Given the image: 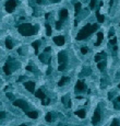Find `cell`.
<instances>
[{
	"label": "cell",
	"mask_w": 120,
	"mask_h": 126,
	"mask_svg": "<svg viewBox=\"0 0 120 126\" xmlns=\"http://www.w3.org/2000/svg\"><path fill=\"white\" fill-rule=\"evenodd\" d=\"M46 121L47 122H52V115H51V112H48L46 115Z\"/></svg>",
	"instance_id": "cb8c5ba5"
},
{
	"label": "cell",
	"mask_w": 120,
	"mask_h": 126,
	"mask_svg": "<svg viewBox=\"0 0 120 126\" xmlns=\"http://www.w3.org/2000/svg\"><path fill=\"white\" fill-rule=\"evenodd\" d=\"M16 6H18V1H16V0H8L5 2V10H7V12L11 13L14 11Z\"/></svg>",
	"instance_id": "277c9868"
},
{
	"label": "cell",
	"mask_w": 120,
	"mask_h": 126,
	"mask_svg": "<svg viewBox=\"0 0 120 126\" xmlns=\"http://www.w3.org/2000/svg\"><path fill=\"white\" fill-rule=\"evenodd\" d=\"M103 39H104V34H103L102 32H98V33H97V41H96V43H95V45H96V46L100 45Z\"/></svg>",
	"instance_id": "7c38bea8"
},
{
	"label": "cell",
	"mask_w": 120,
	"mask_h": 126,
	"mask_svg": "<svg viewBox=\"0 0 120 126\" xmlns=\"http://www.w3.org/2000/svg\"><path fill=\"white\" fill-rule=\"evenodd\" d=\"M75 90L77 91H83L85 90V85L82 80H78L77 83H75Z\"/></svg>",
	"instance_id": "9c48e42d"
},
{
	"label": "cell",
	"mask_w": 120,
	"mask_h": 126,
	"mask_svg": "<svg viewBox=\"0 0 120 126\" xmlns=\"http://www.w3.org/2000/svg\"><path fill=\"white\" fill-rule=\"evenodd\" d=\"M99 121H100V110H99V106H97L96 110H95V112H94V115H93L92 123L93 124H97Z\"/></svg>",
	"instance_id": "8992f818"
},
{
	"label": "cell",
	"mask_w": 120,
	"mask_h": 126,
	"mask_svg": "<svg viewBox=\"0 0 120 126\" xmlns=\"http://www.w3.org/2000/svg\"><path fill=\"white\" fill-rule=\"evenodd\" d=\"M83 74H86V71H83ZM83 74H82V75H83ZM87 74H89H89H91V70H87Z\"/></svg>",
	"instance_id": "74e56055"
},
{
	"label": "cell",
	"mask_w": 120,
	"mask_h": 126,
	"mask_svg": "<svg viewBox=\"0 0 120 126\" xmlns=\"http://www.w3.org/2000/svg\"><path fill=\"white\" fill-rule=\"evenodd\" d=\"M50 51H51L50 47H46V49H45V53H49Z\"/></svg>",
	"instance_id": "d590c367"
},
{
	"label": "cell",
	"mask_w": 120,
	"mask_h": 126,
	"mask_svg": "<svg viewBox=\"0 0 120 126\" xmlns=\"http://www.w3.org/2000/svg\"><path fill=\"white\" fill-rule=\"evenodd\" d=\"M19 126H26L25 124H22V125H19Z\"/></svg>",
	"instance_id": "ee69618b"
},
{
	"label": "cell",
	"mask_w": 120,
	"mask_h": 126,
	"mask_svg": "<svg viewBox=\"0 0 120 126\" xmlns=\"http://www.w3.org/2000/svg\"><path fill=\"white\" fill-rule=\"evenodd\" d=\"M112 35H114V29H110V31H109V36L111 37Z\"/></svg>",
	"instance_id": "e575fe53"
},
{
	"label": "cell",
	"mask_w": 120,
	"mask_h": 126,
	"mask_svg": "<svg viewBox=\"0 0 120 126\" xmlns=\"http://www.w3.org/2000/svg\"><path fill=\"white\" fill-rule=\"evenodd\" d=\"M104 67H105V63L104 62H99L98 63V65H97V68L99 70H103L104 69Z\"/></svg>",
	"instance_id": "d4e9b609"
},
{
	"label": "cell",
	"mask_w": 120,
	"mask_h": 126,
	"mask_svg": "<svg viewBox=\"0 0 120 126\" xmlns=\"http://www.w3.org/2000/svg\"><path fill=\"white\" fill-rule=\"evenodd\" d=\"M58 62H59L58 70L59 71H63L67 68V65H68V56H67L66 52H60L58 54Z\"/></svg>",
	"instance_id": "3957f363"
},
{
	"label": "cell",
	"mask_w": 120,
	"mask_h": 126,
	"mask_svg": "<svg viewBox=\"0 0 120 126\" xmlns=\"http://www.w3.org/2000/svg\"><path fill=\"white\" fill-rule=\"evenodd\" d=\"M26 115H27L28 117H31V118H37L38 113H37L36 111H32V112H26Z\"/></svg>",
	"instance_id": "9a60e30c"
},
{
	"label": "cell",
	"mask_w": 120,
	"mask_h": 126,
	"mask_svg": "<svg viewBox=\"0 0 120 126\" xmlns=\"http://www.w3.org/2000/svg\"><path fill=\"white\" fill-rule=\"evenodd\" d=\"M61 24H62L61 21H58V22H56V29H57V30H60V29H61Z\"/></svg>",
	"instance_id": "83f0119b"
},
{
	"label": "cell",
	"mask_w": 120,
	"mask_h": 126,
	"mask_svg": "<svg viewBox=\"0 0 120 126\" xmlns=\"http://www.w3.org/2000/svg\"><path fill=\"white\" fill-rule=\"evenodd\" d=\"M23 79H24V77H21V78H20V79H19V80H18V81H22V80H23Z\"/></svg>",
	"instance_id": "b9f144b4"
},
{
	"label": "cell",
	"mask_w": 120,
	"mask_h": 126,
	"mask_svg": "<svg viewBox=\"0 0 120 126\" xmlns=\"http://www.w3.org/2000/svg\"><path fill=\"white\" fill-rule=\"evenodd\" d=\"M108 99H109V100L112 99V93H108Z\"/></svg>",
	"instance_id": "8d00e7d4"
},
{
	"label": "cell",
	"mask_w": 120,
	"mask_h": 126,
	"mask_svg": "<svg viewBox=\"0 0 120 126\" xmlns=\"http://www.w3.org/2000/svg\"><path fill=\"white\" fill-rule=\"evenodd\" d=\"M13 105L18 106V108H21L23 111L27 112L28 105H27V103H26L25 101H23V100H14V101H13Z\"/></svg>",
	"instance_id": "5b68a950"
},
{
	"label": "cell",
	"mask_w": 120,
	"mask_h": 126,
	"mask_svg": "<svg viewBox=\"0 0 120 126\" xmlns=\"http://www.w3.org/2000/svg\"><path fill=\"white\" fill-rule=\"evenodd\" d=\"M110 126H120V122L119 120H117V118H115V120H112V123Z\"/></svg>",
	"instance_id": "603a6c76"
},
{
	"label": "cell",
	"mask_w": 120,
	"mask_h": 126,
	"mask_svg": "<svg viewBox=\"0 0 120 126\" xmlns=\"http://www.w3.org/2000/svg\"><path fill=\"white\" fill-rule=\"evenodd\" d=\"M95 3H96V0H91V3H89V8L92 9H95Z\"/></svg>",
	"instance_id": "484cf974"
},
{
	"label": "cell",
	"mask_w": 120,
	"mask_h": 126,
	"mask_svg": "<svg viewBox=\"0 0 120 126\" xmlns=\"http://www.w3.org/2000/svg\"><path fill=\"white\" fill-rule=\"evenodd\" d=\"M87 52H89V48H87V47H82V48H81V53H82V54L85 55Z\"/></svg>",
	"instance_id": "f1b7e54d"
},
{
	"label": "cell",
	"mask_w": 120,
	"mask_h": 126,
	"mask_svg": "<svg viewBox=\"0 0 120 126\" xmlns=\"http://www.w3.org/2000/svg\"><path fill=\"white\" fill-rule=\"evenodd\" d=\"M105 57H106V54H105L104 52H102V53H99V54H97V55H95V58H94V60L96 63H99L102 59H104Z\"/></svg>",
	"instance_id": "8fae6325"
},
{
	"label": "cell",
	"mask_w": 120,
	"mask_h": 126,
	"mask_svg": "<svg viewBox=\"0 0 120 126\" xmlns=\"http://www.w3.org/2000/svg\"><path fill=\"white\" fill-rule=\"evenodd\" d=\"M35 95H36V98H38V99H42V100H43V99H45L46 98V95H45V93L43 92V91L41 90V89H39V90H37L35 92Z\"/></svg>",
	"instance_id": "4fadbf2b"
},
{
	"label": "cell",
	"mask_w": 120,
	"mask_h": 126,
	"mask_svg": "<svg viewBox=\"0 0 120 126\" xmlns=\"http://www.w3.org/2000/svg\"><path fill=\"white\" fill-rule=\"evenodd\" d=\"M109 43L111 44V45H116V43H117V39H116V37H114L112 40H110V41H109Z\"/></svg>",
	"instance_id": "f546056e"
},
{
	"label": "cell",
	"mask_w": 120,
	"mask_h": 126,
	"mask_svg": "<svg viewBox=\"0 0 120 126\" xmlns=\"http://www.w3.org/2000/svg\"><path fill=\"white\" fill-rule=\"evenodd\" d=\"M98 29V24H86L84 28H82L80 30V32L77 35V40L78 41H82V40H85L86 37H89L92 33H94Z\"/></svg>",
	"instance_id": "6da1fadb"
},
{
	"label": "cell",
	"mask_w": 120,
	"mask_h": 126,
	"mask_svg": "<svg viewBox=\"0 0 120 126\" xmlns=\"http://www.w3.org/2000/svg\"><path fill=\"white\" fill-rule=\"evenodd\" d=\"M54 42H55L56 45H58V46H62V45L64 44V37L63 36H55Z\"/></svg>",
	"instance_id": "ba28073f"
},
{
	"label": "cell",
	"mask_w": 120,
	"mask_h": 126,
	"mask_svg": "<svg viewBox=\"0 0 120 126\" xmlns=\"http://www.w3.org/2000/svg\"><path fill=\"white\" fill-rule=\"evenodd\" d=\"M46 34L48 36L51 35V26L49 24H46Z\"/></svg>",
	"instance_id": "7402d4cb"
},
{
	"label": "cell",
	"mask_w": 120,
	"mask_h": 126,
	"mask_svg": "<svg viewBox=\"0 0 120 126\" xmlns=\"http://www.w3.org/2000/svg\"><path fill=\"white\" fill-rule=\"evenodd\" d=\"M18 30H19V33L23 36H31V35L36 34V32H37V28L33 26L30 23L21 24V25H19Z\"/></svg>",
	"instance_id": "7a4b0ae2"
},
{
	"label": "cell",
	"mask_w": 120,
	"mask_h": 126,
	"mask_svg": "<svg viewBox=\"0 0 120 126\" xmlns=\"http://www.w3.org/2000/svg\"><path fill=\"white\" fill-rule=\"evenodd\" d=\"M39 45H41V41H35L32 43V46L34 47V49H35V54H38V47Z\"/></svg>",
	"instance_id": "5bb4252c"
},
{
	"label": "cell",
	"mask_w": 120,
	"mask_h": 126,
	"mask_svg": "<svg viewBox=\"0 0 120 126\" xmlns=\"http://www.w3.org/2000/svg\"><path fill=\"white\" fill-rule=\"evenodd\" d=\"M5 46L8 47L9 49H12L13 48V43H12V41H11V39H7L5 40Z\"/></svg>",
	"instance_id": "ffe728a7"
},
{
	"label": "cell",
	"mask_w": 120,
	"mask_h": 126,
	"mask_svg": "<svg viewBox=\"0 0 120 126\" xmlns=\"http://www.w3.org/2000/svg\"><path fill=\"white\" fill-rule=\"evenodd\" d=\"M50 71H51V69H50V68H49V69L47 70V75H49V74H50Z\"/></svg>",
	"instance_id": "ab89813d"
},
{
	"label": "cell",
	"mask_w": 120,
	"mask_h": 126,
	"mask_svg": "<svg viewBox=\"0 0 120 126\" xmlns=\"http://www.w3.org/2000/svg\"><path fill=\"white\" fill-rule=\"evenodd\" d=\"M81 2H77L75 5H74V12H75V14H78V13L80 12V10H81Z\"/></svg>",
	"instance_id": "44dd1931"
},
{
	"label": "cell",
	"mask_w": 120,
	"mask_h": 126,
	"mask_svg": "<svg viewBox=\"0 0 120 126\" xmlns=\"http://www.w3.org/2000/svg\"><path fill=\"white\" fill-rule=\"evenodd\" d=\"M36 2L38 3V5H41V3H42V2H43V0H37V1H36Z\"/></svg>",
	"instance_id": "f35d334b"
},
{
	"label": "cell",
	"mask_w": 120,
	"mask_h": 126,
	"mask_svg": "<svg viewBox=\"0 0 120 126\" xmlns=\"http://www.w3.org/2000/svg\"><path fill=\"white\" fill-rule=\"evenodd\" d=\"M24 87H25L26 90H28L30 92H34L35 90V83L33 81H27V82H24Z\"/></svg>",
	"instance_id": "52a82bcc"
},
{
	"label": "cell",
	"mask_w": 120,
	"mask_h": 126,
	"mask_svg": "<svg viewBox=\"0 0 120 126\" xmlns=\"http://www.w3.org/2000/svg\"><path fill=\"white\" fill-rule=\"evenodd\" d=\"M66 106L67 108H71V101H70V99L68 101H67V103H66Z\"/></svg>",
	"instance_id": "d6a6232c"
},
{
	"label": "cell",
	"mask_w": 120,
	"mask_h": 126,
	"mask_svg": "<svg viewBox=\"0 0 120 126\" xmlns=\"http://www.w3.org/2000/svg\"><path fill=\"white\" fill-rule=\"evenodd\" d=\"M75 115L79 116L80 118H84L85 117V111L84 110H78L75 112Z\"/></svg>",
	"instance_id": "e0dca14e"
},
{
	"label": "cell",
	"mask_w": 120,
	"mask_h": 126,
	"mask_svg": "<svg viewBox=\"0 0 120 126\" xmlns=\"http://www.w3.org/2000/svg\"><path fill=\"white\" fill-rule=\"evenodd\" d=\"M117 102H120V97H118L117 98Z\"/></svg>",
	"instance_id": "7bdbcfd3"
},
{
	"label": "cell",
	"mask_w": 120,
	"mask_h": 126,
	"mask_svg": "<svg viewBox=\"0 0 120 126\" xmlns=\"http://www.w3.org/2000/svg\"><path fill=\"white\" fill-rule=\"evenodd\" d=\"M25 69L28 70V71H33V67H32V66H30V65H28V66H26Z\"/></svg>",
	"instance_id": "836d02e7"
},
{
	"label": "cell",
	"mask_w": 120,
	"mask_h": 126,
	"mask_svg": "<svg viewBox=\"0 0 120 126\" xmlns=\"http://www.w3.org/2000/svg\"><path fill=\"white\" fill-rule=\"evenodd\" d=\"M3 71H5V75H10L11 74V69H10V65L7 63V64L3 66Z\"/></svg>",
	"instance_id": "d6986e66"
},
{
	"label": "cell",
	"mask_w": 120,
	"mask_h": 126,
	"mask_svg": "<svg viewBox=\"0 0 120 126\" xmlns=\"http://www.w3.org/2000/svg\"><path fill=\"white\" fill-rule=\"evenodd\" d=\"M50 1H52V2H58V1H60V0H50Z\"/></svg>",
	"instance_id": "60d3db41"
},
{
	"label": "cell",
	"mask_w": 120,
	"mask_h": 126,
	"mask_svg": "<svg viewBox=\"0 0 120 126\" xmlns=\"http://www.w3.org/2000/svg\"><path fill=\"white\" fill-rule=\"evenodd\" d=\"M96 18H97V21H98L99 23H103V22H104V20H105L104 16H102V14H100L99 11H96Z\"/></svg>",
	"instance_id": "ac0fdd59"
},
{
	"label": "cell",
	"mask_w": 120,
	"mask_h": 126,
	"mask_svg": "<svg viewBox=\"0 0 120 126\" xmlns=\"http://www.w3.org/2000/svg\"><path fill=\"white\" fill-rule=\"evenodd\" d=\"M118 87H119V88H120V83H119V86H118Z\"/></svg>",
	"instance_id": "f6af8a7d"
},
{
	"label": "cell",
	"mask_w": 120,
	"mask_h": 126,
	"mask_svg": "<svg viewBox=\"0 0 120 126\" xmlns=\"http://www.w3.org/2000/svg\"><path fill=\"white\" fill-rule=\"evenodd\" d=\"M68 81H70V78L69 77H62L61 79H60V81L58 82V86L59 87H61V86H63L66 82H68Z\"/></svg>",
	"instance_id": "2e32d148"
},
{
	"label": "cell",
	"mask_w": 120,
	"mask_h": 126,
	"mask_svg": "<svg viewBox=\"0 0 120 126\" xmlns=\"http://www.w3.org/2000/svg\"><path fill=\"white\" fill-rule=\"evenodd\" d=\"M42 103H43L44 105H48L49 103H50V101H49V99H43V100H42Z\"/></svg>",
	"instance_id": "4316f807"
},
{
	"label": "cell",
	"mask_w": 120,
	"mask_h": 126,
	"mask_svg": "<svg viewBox=\"0 0 120 126\" xmlns=\"http://www.w3.org/2000/svg\"><path fill=\"white\" fill-rule=\"evenodd\" d=\"M3 117H5V111L0 112V120H2Z\"/></svg>",
	"instance_id": "4dcf8cb0"
},
{
	"label": "cell",
	"mask_w": 120,
	"mask_h": 126,
	"mask_svg": "<svg viewBox=\"0 0 120 126\" xmlns=\"http://www.w3.org/2000/svg\"><path fill=\"white\" fill-rule=\"evenodd\" d=\"M7 97H8L10 100H14V97L12 95V93H7Z\"/></svg>",
	"instance_id": "1f68e13d"
},
{
	"label": "cell",
	"mask_w": 120,
	"mask_h": 126,
	"mask_svg": "<svg viewBox=\"0 0 120 126\" xmlns=\"http://www.w3.org/2000/svg\"><path fill=\"white\" fill-rule=\"evenodd\" d=\"M59 17H60V21L66 20L67 17H68V10H67V9H62V10L60 11V13H59Z\"/></svg>",
	"instance_id": "30bf717a"
}]
</instances>
